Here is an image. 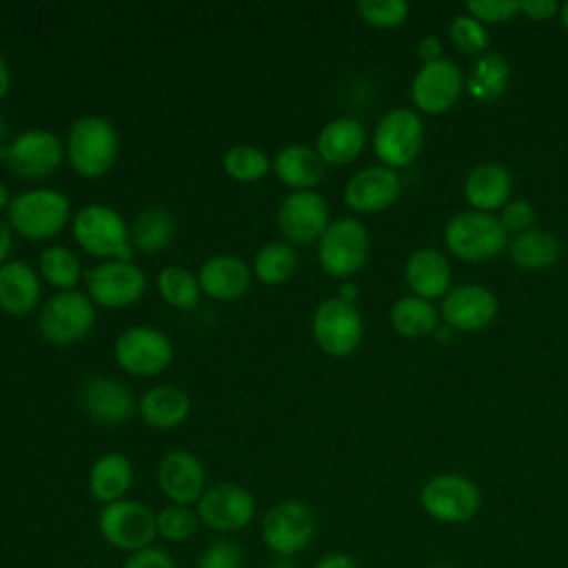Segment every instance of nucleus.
<instances>
[{
  "label": "nucleus",
  "instance_id": "obj_1",
  "mask_svg": "<svg viewBox=\"0 0 568 568\" xmlns=\"http://www.w3.org/2000/svg\"><path fill=\"white\" fill-rule=\"evenodd\" d=\"M118 151V131L106 118L80 115L69 124L64 138V158L80 178H104L113 169Z\"/></svg>",
  "mask_w": 568,
  "mask_h": 568
},
{
  "label": "nucleus",
  "instance_id": "obj_2",
  "mask_svg": "<svg viewBox=\"0 0 568 568\" xmlns=\"http://www.w3.org/2000/svg\"><path fill=\"white\" fill-rule=\"evenodd\" d=\"M71 202L69 197L49 186L22 191L11 197L7 209V222L13 233L31 242H44L69 224Z\"/></svg>",
  "mask_w": 568,
  "mask_h": 568
},
{
  "label": "nucleus",
  "instance_id": "obj_3",
  "mask_svg": "<svg viewBox=\"0 0 568 568\" xmlns=\"http://www.w3.org/2000/svg\"><path fill=\"white\" fill-rule=\"evenodd\" d=\"M73 240L78 246L104 262L120 260L131 262L133 260V244L129 235V224L109 204L91 202L84 204L71 220Z\"/></svg>",
  "mask_w": 568,
  "mask_h": 568
},
{
  "label": "nucleus",
  "instance_id": "obj_4",
  "mask_svg": "<svg viewBox=\"0 0 568 568\" xmlns=\"http://www.w3.org/2000/svg\"><path fill=\"white\" fill-rule=\"evenodd\" d=\"M95 324V304L78 288L58 291L38 313V331L53 346H73L82 342Z\"/></svg>",
  "mask_w": 568,
  "mask_h": 568
},
{
  "label": "nucleus",
  "instance_id": "obj_5",
  "mask_svg": "<svg viewBox=\"0 0 568 568\" xmlns=\"http://www.w3.org/2000/svg\"><path fill=\"white\" fill-rule=\"evenodd\" d=\"M446 248L464 262H481L499 255L508 244L499 217L475 209L453 215L444 229Z\"/></svg>",
  "mask_w": 568,
  "mask_h": 568
},
{
  "label": "nucleus",
  "instance_id": "obj_6",
  "mask_svg": "<svg viewBox=\"0 0 568 568\" xmlns=\"http://www.w3.org/2000/svg\"><path fill=\"white\" fill-rule=\"evenodd\" d=\"M419 506L435 521L464 524L479 513L481 493L466 475L439 473L422 486Z\"/></svg>",
  "mask_w": 568,
  "mask_h": 568
},
{
  "label": "nucleus",
  "instance_id": "obj_7",
  "mask_svg": "<svg viewBox=\"0 0 568 568\" xmlns=\"http://www.w3.org/2000/svg\"><path fill=\"white\" fill-rule=\"evenodd\" d=\"M368 248L366 226L355 217H339L317 240V262L326 275L348 280L366 264Z\"/></svg>",
  "mask_w": 568,
  "mask_h": 568
},
{
  "label": "nucleus",
  "instance_id": "obj_8",
  "mask_svg": "<svg viewBox=\"0 0 568 568\" xmlns=\"http://www.w3.org/2000/svg\"><path fill=\"white\" fill-rule=\"evenodd\" d=\"M317 532V517L302 499L277 501L262 519V539L277 557L302 552Z\"/></svg>",
  "mask_w": 568,
  "mask_h": 568
},
{
  "label": "nucleus",
  "instance_id": "obj_9",
  "mask_svg": "<svg viewBox=\"0 0 568 568\" xmlns=\"http://www.w3.org/2000/svg\"><path fill=\"white\" fill-rule=\"evenodd\" d=\"M113 357L133 377H155L171 366L173 344L155 326H129L115 337Z\"/></svg>",
  "mask_w": 568,
  "mask_h": 568
},
{
  "label": "nucleus",
  "instance_id": "obj_10",
  "mask_svg": "<svg viewBox=\"0 0 568 568\" xmlns=\"http://www.w3.org/2000/svg\"><path fill=\"white\" fill-rule=\"evenodd\" d=\"M315 344L331 357H348L357 351L364 335V320L355 304L337 297L322 300L311 317Z\"/></svg>",
  "mask_w": 568,
  "mask_h": 568
},
{
  "label": "nucleus",
  "instance_id": "obj_11",
  "mask_svg": "<svg viewBox=\"0 0 568 568\" xmlns=\"http://www.w3.org/2000/svg\"><path fill=\"white\" fill-rule=\"evenodd\" d=\"M98 530L113 548L138 552L151 546L158 535L155 513L135 499H120L102 506Z\"/></svg>",
  "mask_w": 568,
  "mask_h": 568
},
{
  "label": "nucleus",
  "instance_id": "obj_12",
  "mask_svg": "<svg viewBox=\"0 0 568 568\" xmlns=\"http://www.w3.org/2000/svg\"><path fill=\"white\" fill-rule=\"evenodd\" d=\"M87 295L100 308H126L146 293V273L131 262H102L84 271Z\"/></svg>",
  "mask_w": 568,
  "mask_h": 568
},
{
  "label": "nucleus",
  "instance_id": "obj_13",
  "mask_svg": "<svg viewBox=\"0 0 568 568\" xmlns=\"http://www.w3.org/2000/svg\"><path fill=\"white\" fill-rule=\"evenodd\" d=\"M0 160L24 180L51 175L64 160V142L47 129H27L0 146Z\"/></svg>",
  "mask_w": 568,
  "mask_h": 568
},
{
  "label": "nucleus",
  "instance_id": "obj_14",
  "mask_svg": "<svg viewBox=\"0 0 568 568\" xmlns=\"http://www.w3.org/2000/svg\"><path fill=\"white\" fill-rule=\"evenodd\" d=\"M424 124L410 109H390L384 113L373 131V151L388 169L408 166L422 151Z\"/></svg>",
  "mask_w": 568,
  "mask_h": 568
},
{
  "label": "nucleus",
  "instance_id": "obj_15",
  "mask_svg": "<svg viewBox=\"0 0 568 568\" xmlns=\"http://www.w3.org/2000/svg\"><path fill=\"white\" fill-rule=\"evenodd\" d=\"M466 78L453 60H437L422 64L410 84L413 104L428 115H442L450 111L464 93Z\"/></svg>",
  "mask_w": 568,
  "mask_h": 568
},
{
  "label": "nucleus",
  "instance_id": "obj_16",
  "mask_svg": "<svg viewBox=\"0 0 568 568\" xmlns=\"http://www.w3.org/2000/svg\"><path fill=\"white\" fill-rule=\"evenodd\" d=\"M195 513L200 521L211 530L233 532L246 528L253 521L255 499L240 484L222 481L204 490V495L195 504Z\"/></svg>",
  "mask_w": 568,
  "mask_h": 568
},
{
  "label": "nucleus",
  "instance_id": "obj_17",
  "mask_svg": "<svg viewBox=\"0 0 568 568\" xmlns=\"http://www.w3.org/2000/svg\"><path fill=\"white\" fill-rule=\"evenodd\" d=\"M331 224V209L324 195L291 191L277 206V226L291 244L317 242Z\"/></svg>",
  "mask_w": 568,
  "mask_h": 568
},
{
  "label": "nucleus",
  "instance_id": "obj_18",
  "mask_svg": "<svg viewBox=\"0 0 568 568\" xmlns=\"http://www.w3.org/2000/svg\"><path fill=\"white\" fill-rule=\"evenodd\" d=\"M442 300L444 324H448L453 331L464 333L486 328L499 311L495 293L477 282L459 284L450 288Z\"/></svg>",
  "mask_w": 568,
  "mask_h": 568
},
{
  "label": "nucleus",
  "instance_id": "obj_19",
  "mask_svg": "<svg viewBox=\"0 0 568 568\" xmlns=\"http://www.w3.org/2000/svg\"><path fill=\"white\" fill-rule=\"evenodd\" d=\"M402 182L395 169L384 164L366 166L353 173L344 184V202L355 213H379L397 202Z\"/></svg>",
  "mask_w": 568,
  "mask_h": 568
},
{
  "label": "nucleus",
  "instance_id": "obj_20",
  "mask_svg": "<svg viewBox=\"0 0 568 568\" xmlns=\"http://www.w3.org/2000/svg\"><path fill=\"white\" fill-rule=\"evenodd\" d=\"M158 486L171 504H197L206 490L204 466L189 450H169L158 464Z\"/></svg>",
  "mask_w": 568,
  "mask_h": 568
},
{
  "label": "nucleus",
  "instance_id": "obj_21",
  "mask_svg": "<svg viewBox=\"0 0 568 568\" xmlns=\"http://www.w3.org/2000/svg\"><path fill=\"white\" fill-rule=\"evenodd\" d=\"M82 410L98 424L118 426L135 410V399L126 384L106 375L89 377L80 388Z\"/></svg>",
  "mask_w": 568,
  "mask_h": 568
},
{
  "label": "nucleus",
  "instance_id": "obj_22",
  "mask_svg": "<svg viewBox=\"0 0 568 568\" xmlns=\"http://www.w3.org/2000/svg\"><path fill=\"white\" fill-rule=\"evenodd\" d=\"M251 266L235 255H213L197 271L202 293L217 302L240 300L251 288Z\"/></svg>",
  "mask_w": 568,
  "mask_h": 568
},
{
  "label": "nucleus",
  "instance_id": "obj_23",
  "mask_svg": "<svg viewBox=\"0 0 568 568\" xmlns=\"http://www.w3.org/2000/svg\"><path fill=\"white\" fill-rule=\"evenodd\" d=\"M366 131L355 118H335L326 122L315 140V151L324 164L344 166L362 155Z\"/></svg>",
  "mask_w": 568,
  "mask_h": 568
},
{
  "label": "nucleus",
  "instance_id": "obj_24",
  "mask_svg": "<svg viewBox=\"0 0 568 568\" xmlns=\"http://www.w3.org/2000/svg\"><path fill=\"white\" fill-rule=\"evenodd\" d=\"M404 277L413 295L422 300H439L450 291V266L442 251L417 248L408 255Z\"/></svg>",
  "mask_w": 568,
  "mask_h": 568
},
{
  "label": "nucleus",
  "instance_id": "obj_25",
  "mask_svg": "<svg viewBox=\"0 0 568 568\" xmlns=\"http://www.w3.org/2000/svg\"><path fill=\"white\" fill-rule=\"evenodd\" d=\"M40 302V273L24 260H9L0 266V308L7 315H27Z\"/></svg>",
  "mask_w": 568,
  "mask_h": 568
},
{
  "label": "nucleus",
  "instance_id": "obj_26",
  "mask_svg": "<svg viewBox=\"0 0 568 568\" xmlns=\"http://www.w3.org/2000/svg\"><path fill=\"white\" fill-rule=\"evenodd\" d=\"M510 193H513V178L497 162H481L473 166L464 180L466 202L481 213H490L504 206Z\"/></svg>",
  "mask_w": 568,
  "mask_h": 568
},
{
  "label": "nucleus",
  "instance_id": "obj_27",
  "mask_svg": "<svg viewBox=\"0 0 568 568\" xmlns=\"http://www.w3.org/2000/svg\"><path fill=\"white\" fill-rule=\"evenodd\" d=\"M273 171L291 191H313L324 175V162L313 146L293 142L275 153Z\"/></svg>",
  "mask_w": 568,
  "mask_h": 568
},
{
  "label": "nucleus",
  "instance_id": "obj_28",
  "mask_svg": "<svg viewBox=\"0 0 568 568\" xmlns=\"http://www.w3.org/2000/svg\"><path fill=\"white\" fill-rule=\"evenodd\" d=\"M138 413L146 426L155 430H169L189 417L191 399L180 386L158 384L140 397Z\"/></svg>",
  "mask_w": 568,
  "mask_h": 568
},
{
  "label": "nucleus",
  "instance_id": "obj_29",
  "mask_svg": "<svg viewBox=\"0 0 568 568\" xmlns=\"http://www.w3.org/2000/svg\"><path fill=\"white\" fill-rule=\"evenodd\" d=\"M133 486V466L124 453L109 450L100 455L89 468V493L100 504L124 499Z\"/></svg>",
  "mask_w": 568,
  "mask_h": 568
},
{
  "label": "nucleus",
  "instance_id": "obj_30",
  "mask_svg": "<svg viewBox=\"0 0 568 568\" xmlns=\"http://www.w3.org/2000/svg\"><path fill=\"white\" fill-rule=\"evenodd\" d=\"M131 244L142 253H162L175 237V220L164 206H144L129 224Z\"/></svg>",
  "mask_w": 568,
  "mask_h": 568
},
{
  "label": "nucleus",
  "instance_id": "obj_31",
  "mask_svg": "<svg viewBox=\"0 0 568 568\" xmlns=\"http://www.w3.org/2000/svg\"><path fill=\"white\" fill-rule=\"evenodd\" d=\"M510 260L521 271H546L557 264L561 255L559 240L544 229H528L513 237L508 244Z\"/></svg>",
  "mask_w": 568,
  "mask_h": 568
},
{
  "label": "nucleus",
  "instance_id": "obj_32",
  "mask_svg": "<svg viewBox=\"0 0 568 568\" xmlns=\"http://www.w3.org/2000/svg\"><path fill=\"white\" fill-rule=\"evenodd\" d=\"M510 82V64L501 53H484L470 67L464 89L479 102H493L504 95Z\"/></svg>",
  "mask_w": 568,
  "mask_h": 568
},
{
  "label": "nucleus",
  "instance_id": "obj_33",
  "mask_svg": "<svg viewBox=\"0 0 568 568\" xmlns=\"http://www.w3.org/2000/svg\"><path fill=\"white\" fill-rule=\"evenodd\" d=\"M388 320L395 333L410 339L426 337L439 326L437 308L428 300H422L417 295H404L393 302Z\"/></svg>",
  "mask_w": 568,
  "mask_h": 568
},
{
  "label": "nucleus",
  "instance_id": "obj_34",
  "mask_svg": "<svg viewBox=\"0 0 568 568\" xmlns=\"http://www.w3.org/2000/svg\"><path fill=\"white\" fill-rule=\"evenodd\" d=\"M300 257L291 242H266L253 257L251 271L266 286L286 284L297 271Z\"/></svg>",
  "mask_w": 568,
  "mask_h": 568
},
{
  "label": "nucleus",
  "instance_id": "obj_35",
  "mask_svg": "<svg viewBox=\"0 0 568 568\" xmlns=\"http://www.w3.org/2000/svg\"><path fill=\"white\" fill-rule=\"evenodd\" d=\"M38 273L49 286L58 291H73L80 277H84L80 257L62 244H53L40 253Z\"/></svg>",
  "mask_w": 568,
  "mask_h": 568
},
{
  "label": "nucleus",
  "instance_id": "obj_36",
  "mask_svg": "<svg viewBox=\"0 0 568 568\" xmlns=\"http://www.w3.org/2000/svg\"><path fill=\"white\" fill-rule=\"evenodd\" d=\"M155 286L160 297L180 311H191L197 306L202 288L197 282V275H193L189 268L180 266V264H171L164 266L158 277H155Z\"/></svg>",
  "mask_w": 568,
  "mask_h": 568
},
{
  "label": "nucleus",
  "instance_id": "obj_37",
  "mask_svg": "<svg viewBox=\"0 0 568 568\" xmlns=\"http://www.w3.org/2000/svg\"><path fill=\"white\" fill-rule=\"evenodd\" d=\"M224 173L242 184L260 182L273 169V160L255 144H235L222 158Z\"/></svg>",
  "mask_w": 568,
  "mask_h": 568
},
{
  "label": "nucleus",
  "instance_id": "obj_38",
  "mask_svg": "<svg viewBox=\"0 0 568 568\" xmlns=\"http://www.w3.org/2000/svg\"><path fill=\"white\" fill-rule=\"evenodd\" d=\"M155 524H158V535L164 537L166 541H184L195 535L200 526V517L191 506L171 504V506H164L160 513H155Z\"/></svg>",
  "mask_w": 568,
  "mask_h": 568
},
{
  "label": "nucleus",
  "instance_id": "obj_39",
  "mask_svg": "<svg viewBox=\"0 0 568 568\" xmlns=\"http://www.w3.org/2000/svg\"><path fill=\"white\" fill-rule=\"evenodd\" d=\"M448 36H450L455 49L466 55H479L488 47L486 27L468 13H459L453 18V22L448 27Z\"/></svg>",
  "mask_w": 568,
  "mask_h": 568
},
{
  "label": "nucleus",
  "instance_id": "obj_40",
  "mask_svg": "<svg viewBox=\"0 0 568 568\" xmlns=\"http://www.w3.org/2000/svg\"><path fill=\"white\" fill-rule=\"evenodd\" d=\"M359 18L377 29H395L406 22L408 4L404 0H362L357 2Z\"/></svg>",
  "mask_w": 568,
  "mask_h": 568
},
{
  "label": "nucleus",
  "instance_id": "obj_41",
  "mask_svg": "<svg viewBox=\"0 0 568 568\" xmlns=\"http://www.w3.org/2000/svg\"><path fill=\"white\" fill-rule=\"evenodd\" d=\"M197 568H244L242 548L224 539L213 541L202 550L197 559Z\"/></svg>",
  "mask_w": 568,
  "mask_h": 568
},
{
  "label": "nucleus",
  "instance_id": "obj_42",
  "mask_svg": "<svg viewBox=\"0 0 568 568\" xmlns=\"http://www.w3.org/2000/svg\"><path fill=\"white\" fill-rule=\"evenodd\" d=\"M466 13L484 22H508L519 13L517 0H470L466 2Z\"/></svg>",
  "mask_w": 568,
  "mask_h": 568
},
{
  "label": "nucleus",
  "instance_id": "obj_43",
  "mask_svg": "<svg viewBox=\"0 0 568 568\" xmlns=\"http://www.w3.org/2000/svg\"><path fill=\"white\" fill-rule=\"evenodd\" d=\"M535 206L526 200H513V202H506L504 209H501V215H499V222L504 226L506 233H524L528 229H532L535 224Z\"/></svg>",
  "mask_w": 568,
  "mask_h": 568
},
{
  "label": "nucleus",
  "instance_id": "obj_44",
  "mask_svg": "<svg viewBox=\"0 0 568 568\" xmlns=\"http://www.w3.org/2000/svg\"><path fill=\"white\" fill-rule=\"evenodd\" d=\"M122 568H178V566L169 552H164L162 548L149 546L144 550L131 552V557L124 561Z\"/></svg>",
  "mask_w": 568,
  "mask_h": 568
},
{
  "label": "nucleus",
  "instance_id": "obj_45",
  "mask_svg": "<svg viewBox=\"0 0 568 568\" xmlns=\"http://www.w3.org/2000/svg\"><path fill=\"white\" fill-rule=\"evenodd\" d=\"M519 13H526L530 20H550L559 13V4L555 0H521Z\"/></svg>",
  "mask_w": 568,
  "mask_h": 568
},
{
  "label": "nucleus",
  "instance_id": "obj_46",
  "mask_svg": "<svg viewBox=\"0 0 568 568\" xmlns=\"http://www.w3.org/2000/svg\"><path fill=\"white\" fill-rule=\"evenodd\" d=\"M442 53H444V44H442V40H439L437 36H424V38L417 42V55H419V60H422L424 64L442 60V58H444Z\"/></svg>",
  "mask_w": 568,
  "mask_h": 568
},
{
  "label": "nucleus",
  "instance_id": "obj_47",
  "mask_svg": "<svg viewBox=\"0 0 568 568\" xmlns=\"http://www.w3.org/2000/svg\"><path fill=\"white\" fill-rule=\"evenodd\" d=\"M315 568H359V564L355 561V557L346 555V552H326Z\"/></svg>",
  "mask_w": 568,
  "mask_h": 568
},
{
  "label": "nucleus",
  "instance_id": "obj_48",
  "mask_svg": "<svg viewBox=\"0 0 568 568\" xmlns=\"http://www.w3.org/2000/svg\"><path fill=\"white\" fill-rule=\"evenodd\" d=\"M13 248V231L7 220L0 217V266L9 262V253Z\"/></svg>",
  "mask_w": 568,
  "mask_h": 568
},
{
  "label": "nucleus",
  "instance_id": "obj_49",
  "mask_svg": "<svg viewBox=\"0 0 568 568\" xmlns=\"http://www.w3.org/2000/svg\"><path fill=\"white\" fill-rule=\"evenodd\" d=\"M337 300H342V302H348V304H355L357 302V297H359V286L355 284V282H351V280H344L342 284H339V288H337V295H335Z\"/></svg>",
  "mask_w": 568,
  "mask_h": 568
},
{
  "label": "nucleus",
  "instance_id": "obj_50",
  "mask_svg": "<svg viewBox=\"0 0 568 568\" xmlns=\"http://www.w3.org/2000/svg\"><path fill=\"white\" fill-rule=\"evenodd\" d=\"M9 89H11V71L4 55L0 53V100L9 93Z\"/></svg>",
  "mask_w": 568,
  "mask_h": 568
},
{
  "label": "nucleus",
  "instance_id": "obj_51",
  "mask_svg": "<svg viewBox=\"0 0 568 568\" xmlns=\"http://www.w3.org/2000/svg\"><path fill=\"white\" fill-rule=\"evenodd\" d=\"M435 339H437L439 344H448V342L453 339V328H450L448 324L437 326V328H435Z\"/></svg>",
  "mask_w": 568,
  "mask_h": 568
},
{
  "label": "nucleus",
  "instance_id": "obj_52",
  "mask_svg": "<svg viewBox=\"0 0 568 568\" xmlns=\"http://www.w3.org/2000/svg\"><path fill=\"white\" fill-rule=\"evenodd\" d=\"M9 202H11V197H9V189H7V184L0 180V211L9 209Z\"/></svg>",
  "mask_w": 568,
  "mask_h": 568
},
{
  "label": "nucleus",
  "instance_id": "obj_53",
  "mask_svg": "<svg viewBox=\"0 0 568 568\" xmlns=\"http://www.w3.org/2000/svg\"><path fill=\"white\" fill-rule=\"evenodd\" d=\"M268 568H295V564L288 557H277Z\"/></svg>",
  "mask_w": 568,
  "mask_h": 568
},
{
  "label": "nucleus",
  "instance_id": "obj_54",
  "mask_svg": "<svg viewBox=\"0 0 568 568\" xmlns=\"http://www.w3.org/2000/svg\"><path fill=\"white\" fill-rule=\"evenodd\" d=\"M559 22H561V27L568 31V2H564V4H559Z\"/></svg>",
  "mask_w": 568,
  "mask_h": 568
},
{
  "label": "nucleus",
  "instance_id": "obj_55",
  "mask_svg": "<svg viewBox=\"0 0 568 568\" xmlns=\"http://www.w3.org/2000/svg\"><path fill=\"white\" fill-rule=\"evenodd\" d=\"M4 138H7V122H4V115L0 113V146H4Z\"/></svg>",
  "mask_w": 568,
  "mask_h": 568
},
{
  "label": "nucleus",
  "instance_id": "obj_56",
  "mask_svg": "<svg viewBox=\"0 0 568 568\" xmlns=\"http://www.w3.org/2000/svg\"><path fill=\"white\" fill-rule=\"evenodd\" d=\"M426 568H453V566H448V564H430Z\"/></svg>",
  "mask_w": 568,
  "mask_h": 568
}]
</instances>
